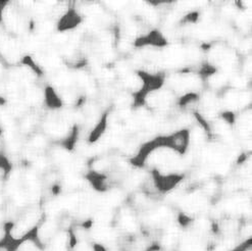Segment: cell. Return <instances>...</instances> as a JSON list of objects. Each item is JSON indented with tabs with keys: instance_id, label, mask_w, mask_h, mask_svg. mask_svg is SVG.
I'll return each instance as SVG.
<instances>
[{
	"instance_id": "obj_1",
	"label": "cell",
	"mask_w": 252,
	"mask_h": 251,
	"mask_svg": "<svg viewBox=\"0 0 252 251\" xmlns=\"http://www.w3.org/2000/svg\"><path fill=\"white\" fill-rule=\"evenodd\" d=\"M5 237V232H4V229L0 227V241H2L4 239Z\"/></svg>"
}]
</instances>
